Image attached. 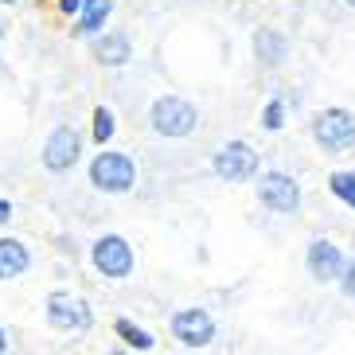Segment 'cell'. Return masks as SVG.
<instances>
[{
    "instance_id": "obj_9",
    "label": "cell",
    "mask_w": 355,
    "mask_h": 355,
    "mask_svg": "<svg viewBox=\"0 0 355 355\" xmlns=\"http://www.w3.org/2000/svg\"><path fill=\"white\" fill-rule=\"evenodd\" d=\"M74 160H78V133L74 129H55L47 148H43V164L51 172H67Z\"/></svg>"
},
{
    "instance_id": "obj_13",
    "label": "cell",
    "mask_w": 355,
    "mask_h": 355,
    "mask_svg": "<svg viewBox=\"0 0 355 355\" xmlns=\"http://www.w3.org/2000/svg\"><path fill=\"white\" fill-rule=\"evenodd\" d=\"M94 55L102 59L105 67H121L129 59V40L125 35H105V40H98Z\"/></svg>"
},
{
    "instance_id": "obj_6",
    "label": "cell",
    "mask_w": 355,
    "mask_h": 355,
    "mask_svg": "<svg viewBox=\"0 0 355 355\" xmlns=\"http://www.w3.org/2000/svg\"><path fill=\"white\" fill-rule=\"evenodd\" d=\"M94 266L102 270V277H129V270H133V250H129L125 239H117V234H110V239H98L94 246Z\"/></svg>"
},
{
    "instance_id": "obj_11",
    "label": "cell",
    "mask_w": 355,
    "mask_h": 355,
    "mask_svg": "<svg viewBox=\"0 0 355 355\" xmlns=\"http://www.w3.org/2000/svg\"><path fill=\"white\" fill-rule=\"evenodd\" d=\"M28 246L16 239H0V282H8V277H20L28 270Z\"/></svg>"
},
{
    "instance_id": "obj_16",
    "label": "cell",
    "mask_w": 355,
    "mask_h": 355,
    "mask_svg": "<svg viewBox=\"0 0 355 355\" xmlns=\"http://www.w3.org/2000/svg\"><path fill=\"white\" fill-rule=\"evenodd\" d=\"M110 137H114V114L110 110H94V141L105 145Z\"/></svg>"
},
{
    "instance_id": "obj_19",
    "label": "cell",
    "mask_w": 355,
    "mask_h": 355,
    "mask_svg": "<svg viewBox=\"0 0 355 355\" xmlns=\"http://www.w3.org/2000/svg\"><path fill=\"white\" fill-rule=\"evenodd\" d=\"M340 273H344V293H347V297H355V258H352V266H344Z\"/></svg>"
},
{
    "instance_id": "obj_15",
    "label": "cell",
    "mask_w": 355,
    "mask_h": 355,
    "mask_svg": "<svg viewBox=\"0 0 355 355\" xmlns=\"http://www.w3.org/2000/svg\"><path fill=\"white\" fill-rule=\"evenodd\" d=\"M117 332H121V340H125L129 347H137V352H148V347H153V336L133 328L129 320H117Z\"/></svg>"
},
{
    "instance_id": "obj_3",
    "label": "cell",
    "mask_w": 355,
    "mask_h": 355,
    "mask_svg": "<svg viewBox=\"0 0 355 355\" xmlns=\"http://www.w3.org/2000/svg\"><path fill=\"white\" fill-rule=\"evenodd\" d=\"M313 133H316V141H320L324 148H332V153L352 148L355 145V114H347V110H324V114L316 117Z\"/></svg>"
},
{
    "instance_id": "obj_4",
    "label": "cell",
    "mask_w": 355,
    "mask_h": 355,
    "mask_svg": "<svg viewBox=\"0 0 355 355\" xmlns=\"http://www.w3.org/2000/svg\"><path fill=\"white\" fill-rule=\"evenodd\" d=\"M47 320L59 328V332H83L90 328V304L83 297H71V293H55L51 301H47Z\"/></svg>"
},
{
    "instance_id": "obj_20",
    "label": "cell",
    "mask_w": 355,
    "mask_h": 355,
    "mask_svg": "<svg viewBox=\"0 0 355 355\" xmlns=\"http://www.w3.org/2000/svg\"><path fill=\"white\" fill-rule=\"evenodd\" d=\"M59 8H63L67 16H78V12L86 8V0H59Z\"/></svg>"
},
{
    "instance_id": "obj_12",
    "label": "cell",
    "mask_w": 355,
    "mask_h": 355,
    "mask_svg": "<svg viewBox=\"0 0 355 355\" xmlns=\"http://www.w3.org/2000/svg\"><path fill=\"white\" fill-rule=\"evenodd\" d=\"M254 51H258V59L266 67H277L285 59V35L266 28V32H258V40H254Z\"/></svg>"
},
{
    "instance_id": "obj_7",
    "label": "cell",
    "mask_w": 355,
    "mask_h": 355,
    "mask_svg": "<svg viewBox=\"0 0 355 355\" xmlns=\"http://www.w3.org/2000/svg\"><path fill=\"white\" fill-rule=\"evenodd\" d=\"M258 196L266 207L273 211H297L301 207V188H297V180H289L285 172H270V176L258 180Z\"/></svg>"
},
{
    "instance_id": "obj_5",
    "label": "cell",
    "mask_w": 355,
    "mask_h": 355,
    "mask_svg": "<svg viewBox=\"0 0 355 355\" xmlns=\"http://www.w3.org/2000/svg\"><path fill=\"white\" fill-rule=\"evenodd\" d=\"M215 172L230 184H239V180H250L258 172V153L250 145H242V141H227V145L215 153Z\"/></svg>"
},
{
    "instance_id": "obj_23",
    "label": "cell",
    "mask_w": 355,
    "mask_h": 355,
    "mask_svg": "<svg viewBox=\"0 0 355 355\" xmlns=\"http://www.w3.org/2000/svg\"><path fill=\"white\" fill-rule=\"evenodd\" d=\"M347 4H352V8H355V0H347Z\"/></svg>"
},
{
    "instance_id": "obj_26",
    "label": "cell",
    "mask_w": 355,
    "mask_h": 355,
    "mask_svg": "<svg viewBox=\"0 0 355 355\" xmlns=\"http://www.w3.org/2000/svg\"><path fill=\"white\" fill-rule=\"evenodd\" d=\"M4 4H8V0H4Z\"/></svg>"
},
{
    "instance_id": "obj_8",
    "label": "cell",
    "mask_w": 355,
    "mask_h": 355,
    "mask_svg": "<svg viewBox=\"0 0 355 355\" xmlns=\"http://www.w3.org/2000/svg\"><path fill=\"white\" fill-rule=\"evenodd\" d=\"M172 332H176V340L184 347H203V344H211L215 324H211V316L203 313V309H184V313H176V320H172Z\"/></svg>"
},
{
    "instance_id": "obj_17",
    "label": "cell",
    "mask_w": 355,
    "mask_h": 355,
    "mask_svg": "<svg viewBox=\"0 0 355 355\" xmlns=\"http://www.w3.org/2000/svg\"><path fill=\"white\" fill-rule=\"evenodd\" d=\"M332 191L344 199V203H352V199H355V172H336V176H332Z\"/></svg>"
},
{
    "instance_id": "obj_18",
    "label": "cell",
    "mask_w": 355,
    "mask_h": 355,
    "mask_svg": "<svg viewBox=\"0 0 355 355\" xmlns=\"http://www.w3.org/2000/svg\"><path fill=\"white\" fill-rule=\"evenodd\" d=\"M266 129H282V102L266 105Z\"/></svg>"
},
{
    "instance_id": "obj_2",
    "label": "cell",
    "mask_w": 355,
    "mask_h": 355,
    "mask_svg": "<svg viewBox=\"0 0 355 355\" xmlns=\"http://www.w3.org/2000/svg\"><path fill=\"white\" fill-rule=\"evenodd\" d=\"M196 105L184 102V98H160L153 105V129L160 137H188L196 129Z\"/></svg>"
},
{
    "instance_id": "obj_21",
    "label": "cell",
    "mask_w": 355,
    "mask_h": 355,
    "mask_svg": "<svg viewBox=\"0 0 355 355\" xmlns=\"http://www.w3.org/2000/svg\"><path fill=\"white\" fill-rule=\"evenodd\" d=\"M4 219H12V203H4V199H0V223Z\"/></svg>"
},
{
    "instance_id": "obj_10",
    "label": "cell",
    "mask_w": 355,
    "mask_h": 355,
    "mask_svg": "<svg viewBox=\"0 0 355 355\" xmlns=\"http://www.w3.org/2000/svg\"><path fill=\"white\" fill-rule=\"evenodd\" d=\"M340 270H344V254L336 250L332 242L316 239L313 246H309V273H313L316 282H336Z\"/></svg>"
},
{
    "instance_id": "obj_1",
    "label": "cell",
    "mask_w": 355,
    "mask_h": 355,
    "mask_svg": "<svg viewBox=\"0 0 355 355\" xmlns=\"http://www.w3.org/2000/svg\"><path fill=\"white\" fill-rule=\"evenodd\" d=\"M90 180H94L98 191H129L137 184V164L125 157V153H98V160L90 164Z\"/></svg>"
},
{
    "instance_id": "obj_14",
    "label": "cell",
    "mask_w": 355,
    "mask_h": 355,
    "mask_svg": "<svg viewBox=\"0 0 355 355\" xmlns=\"http://www.w3.org/2000/svg\"><path fill=\"white\" fill-rule=\"evenodd\" d=\"M105 16H110V0H86V16L78 20V28H74V32H78V35L98 32V28L105 24Z\"/></svg>"
},
{
    "instance_id": "obj_24",
    "label": "cell",
    "mask_w": 355,
    "mask_h": 355,
    "mask_svg": "<svg viewBox=\"0 0 355 355\" xmlns=\"http://www.w3.org/2000/svg\"><path fill=\"white\" fill-rule=\"evenodd\" d=\"M0 32H4V24H0Z\"/></svg>"
},
{
    "instance_id": "obj_22",
    "label": "cell",
    "mask_w": 355,
    "mask_h": 355,
    "mask_svg": "<svg viewBox=\"0 0 355 355\" xmlns=\"http://www.w3.org/2000/svg\"><path fill=\"white\" fill-rule=\"evenodd\" d=\"M4 352H8V336L0 332V355H4Z\"/></svg>"
},
{
    "instance_id": "obj_25",
    "label": "cell",
    "mask_w": 355,
    "mask_h": 355,
    "mask_svg": "<svg viewBox=\"0 0 355 355\" xmlns=\"http://www.w3.org/2000/svg\"><path fill=\"white\" fill-rule=\"evenodd\" d=\"M352 207H355V199H352Z\"/></svg>"
}]
</instances>
